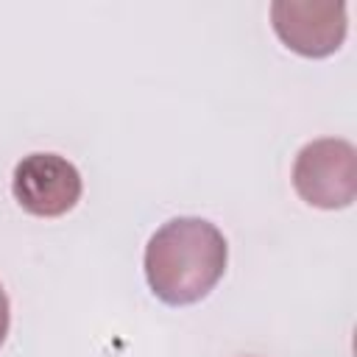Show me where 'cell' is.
<instances>
[{
  "mask_svg": "<svg viewBox=\"0 0 357 357\" xmlns=\"http://www.w3.org/2000/svg\"><path fill=\"white\" fill-rule=\"evenodd\" d=\"M8 326H11V304H8V296H6V287L0 284V346L6 343V335H8Z\"/></svg>",
  "mask_w": 357,
  "mask_h": 357,
  "instance_id": "5b68a950",
  "label": "cell"
},
{
  "mask_svg": "<svg viewBox=\"0 0 357 357\" xmlns=\"http://www.w3.org/2000/svg\"><path fill=\"white\" fill-rule=\"evenodd\" d=\"M290 178L310 206L346 209L357 195V151L340 137L312 139L296 153Z\"/></svg>",
  "mask_w": 357,
  "mask_h": 357,
  "instance_id": "7a4b0ae2",
  "label": "cell"
},
{
  "mask_svg": "<svg viewBox=\"0 0 357 357\" xmlns=\"http://www.w3.org/2000/svg\"><path fill=\"white\" fill-rule=\"evenodd\" d=\"M229 243L206 218H170L145 245V279L151 293L170 304L187 307L206 298L223 279Z\"/></svg>",
  "mask_w": 357,
  "mask_h": 357,
  "instance_id": "6da1fadb",
  "label": "cell"
},
{
  "mask_svg": "<svg viewBox=\"0 0 357 357\" xmlns=\"http://www.w3.org/2000/svg\"><path fill=\"white\" fill-rule=\"evenodd\" d=\"M11 192H14V201L28 215L61 218L78 204L84 192V181L78 167L67 156L36 151L22 156L14 165Z\"/></svg>",
  "mask_w": 357,
  "mask_h": 357,
  "instance_id": "277c9868",
  "label": "cell"
},
{
  "mask_svg": "<svg viewBox=\"0 0 357 357\" xmlns=\"http://www.w3.org/2000/svg\"><path fill=\"white\" fill-rule=\"evenodd\" d=\"M343 0H273L271 25L282 45L304 59H324L340 50L346 39Z\"/></svg>",
  "mask_w": 357,
  "mask_h": 357,
  "instance_id": "3957f363",
  "label": "cell"
}]
</instances>
